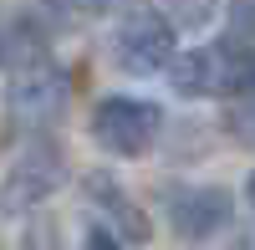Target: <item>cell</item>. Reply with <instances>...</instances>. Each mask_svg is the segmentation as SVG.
<instances>
[{"label": "cell", "mask_w": 255, "mask_h": 250, "mask_svg": "<svg viewBox=\"0 0 255 250\" xmlns=\"http://www.w3.org/2000/svg\"><path fill=\"white\" fill-rule=\"evenodd\" d=\"M245 61L250 56H240L230 41H209V46H194L168 61V82H174L179 97H230Z\"/></svg>", "instance_id": "277c9868"}, {"label": "cell", "mask_w": 255, "mask_h": 250, "mask_svg": "<svg viewBox=\"0 0 255 250\" xmlns=\"http://www.w3.org/2000/svg\"><path fill=\"white\" fill-rule=\"evenodd\" d=\"M118 5H128V0H67L72 15H108V10H118Z\"/></svg>", "instance_id": "9c48e42d"}, {"label": "cell", "mask_w": 255, "mask_h": 250, "mask_svg": "<svg viewBox=\"0 0 255 250\" xmlns=\"http://www.w3.org/2000/svg\"><path fill=\"white\" fill-rule=\"evenodd\" d=\"M168 220H174V235L179 240H209L220 235L230 215H235V204H230L225 189H215V184H179V189H168Z\"/></svg>", "instance_id": "8992f818"}, {"label": "cell", "mask_w": 255, "mask_h": 250, "mask_svg": "<svg viewBox=\"0 0 255 250\" xmlns=\"http://www.w3.org/2000/svg\"><path fill=\"white\" fill-rule=\"evenodd\" d=\"M163 133V108L143 97H102L92 108V138L118 158H143Z\"/></svg>", "instance_id": "3957f363"}, {"label": "cell", "mask_w": 255, "mask_h": 250, "mask_svg": "<svg viewBox=\"0 0 255 250\" xmlns=\"http://www.w3.org/2000/svg\"><path fill=\"white\" fill-rule=\"evenodd\" d=\"M10 56V87H5V108L26 123V128H46L67 102V77L46 51V31L36 20H20V31L5 41Z\"/></svg>", "instance_id": "6da1fadb"}, {"label": "cell", "mask_w": 255, "mask_h": 250, "mask_svg": "<svg viewBox=\"0 0 255 250\" xmlns=\"http://www.w3.org/2000/svg\"><path fill=\"white\" fill-rule=\"evenodd\" d=\"M82 194L97 204V225H102L108 235H118L123 245H143V240H148V215L118 189V179L87 174V179H82Z\"/></svg>", "instance_id": "52a82bcc"}, {"label": "cell", "mask_w": 255, "mask_h": 250, "mask_svg": "<svg viewBox=\"0 0 255 250\" xmlns=\"http://www.w3.org/2000/svg\"><path fill=\"white\" fill-rule=\"evenodd\" d=\"M230 128H235V138L255 143V56L245 61L235 92H230Z\"/></svg>", "instance_id": "ba28073f"}, {"label": "cell", "mask_w": 255, "mask_h": 250, "mask_svg": "<svg viewBox=\"0 0 255 250\" xmlns=\"http://www.w3.org/2000/svg\"><path fill=\"white\" fill-rule=\"evenodd\" d=\"M0 61H5V31H0Z\"/></svg>", "instance_id": "7c38bea8"}, {"label": "cell", "mask_w": 255, "mask_h": 250, "mask_svg": "<svg viewBox=\"0 0 255 250\" xmlns=\"http://www.w3.org/2000/svg\"><path fill=\"white\" fill-rule=\"evenodd\" d=\"M179 41H174V20H168L158 5H128L118 31H113V61L128 77H153L168 72Z\"/></svg>", "instance_id": "7a4b0ae2"}, {"label": "cell", "mask_w": 255, "mask_h": 250, "mask_svg": "<svg viewBox=\"0 0 255 250\" xmlns=\"http://www.w3.org/2000/svg\"><path fill=\"white\" fill-rule=\"evenodd\" d=\"M245 199H250V210H255V174L245 179Z\"/></svg>", "instance_id": "8fae6325"}, {"label": "cell", "mask_w": 255, "mask_h": 250, "mask_svg": "<svg viewBox=\"0 0 255 250\" xmlns=\"http://www.w3.org/2000/svg\"><path fill=\"white\" fill-rule=\"evenodd\" d=\"M82 250H128L118 235H108V230H102V225H92V230H87V240H82Z\"/></svg>", "instance_id": "30bf717a"}, {"label": "cell", "mask_w": 255, "mask_h": 250, "mask_svg": "<svg viewBox=\"0 0 255 250\" xmlns=\"http://www.w3.org/2000/svg\"><path fill=\"white\" fill-rule=\"evenodd\" d=\"M61 179H67V158H61V148L51 138H31L26 148L15 153L10 179L0 184V210H5V215L31 210V204H41Z\"/></svg>", "instance_id": "5b68a950"}]
</instances>
